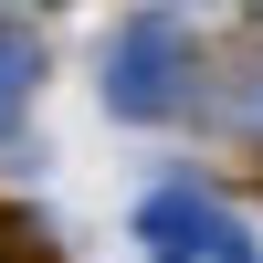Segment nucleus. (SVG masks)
Returning a JSON list of instances; mask_svg holds the SVG:
<instances>
[{
    "label": "nucleus",
    "mask_w": 263,
    "mask_h": 263,
    "mask_svg": "<svg viewBox=\"0 0 263 263\" xmlns=\"http://www.w3.org/2000/svg\"><path fill=\"white\" fill-rule=\"evenodd\" d=\"M179 21L168 11H137L116 32V53H105V105H116V116H168V105H179Z\"/></svg>",
    "instance_id": "f257e3e1"
},
{
    "label": "nucleus",
    "mask_w": 263,
    "mask_h": 263,
    "mask_svg": "<svg viewBox=\"0 0 263 263\" xmlns=\"http://www.w3.org/2000/svg\"><path fill=\"white\" fill-rule=\"evenodd\" d=\"M0 263H63V253H53V232H42L32 211H11V200H0Z\"/></svg>",
    "instance_id": "20e7f679"
},
{
    "label": "nucleus",
    "mask_w": 263,
    "mask_h": 263,
    "mask_svg": "<svg viewBox=\"0 0 263 263\" xmlns=\"http://www.w3.org/2000/svg\"><path fill=\"white\" fill-rule=\"evenodd\" d=\"M32 84H42V32L0 11V137H11L21 116H32Z\"/></svg>",
    "instance_id": "f03ea898"
},
{
    "label": "nucleus",
    "mask_w": 263,
    "mask_h": 263,
    "mask_svg": "<svg viewBox=\"0 0 263 263\" xmlns=\"http://www.w3.org/2000/svg\"><path fill=\"white\" fill-rule=\"evenodd\" d=\"M211 126H221V137H263V53L232 63V84L211 95Z\"/></svg>",
    "instance_id": "7ed1b4c3"
}]
</instances>
